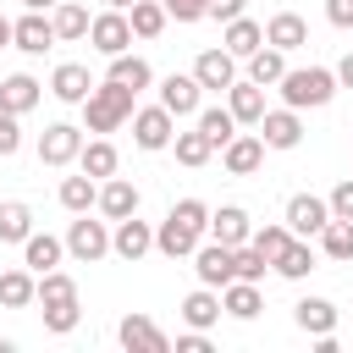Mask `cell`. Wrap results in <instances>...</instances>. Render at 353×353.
Returning a JSON list of instances; mask_svg holds the SVG:
<instances>
[{
	"label": "cell",
	"mask_w": 353,
	"mask_h": 353,
	"mask_svg": "<svg viewBox=\"0 0 353 353\" xmlns=\"http://www.w3.org/2000/svg\"><path fill=\"white\" fill-rule=\"evenodd\" d=\"M22 6H28V11H50L55 0H22Z\"/></svg>",
	"instance_id": "cell-52"
},
{
	"label": "cell",
	"mask_w": 353,
	"mask_h": 353,
	"mask_svg": "<svg viewBox=\"0 0 353 353\" xmlns=\"http://www.w3.org/2000/svg\"><path fill=\"white\" fill-rule=\"evenodd\" d=\"M226 110L237 116V127H259V116H265V88L248 83V77L232 83V88H226Z\"/></svg>",
	"instance_id": "cell-21"
},
{
	"label": "cell",
	"mask_w": 353,
	"mask_h": 353,
	"mask_svg": "<svg viewBox=\"0 0 353 353\" xmlns=\"http://www.w3.org/2000/svg\"><path fill=\"white\" fill-rule=\"evenodd\" d=\"M22 149V127H17V116L0 105V154H17Z\"/></svg>",
	"instance_id": "cell-45"
},
{
	"label": "cell",
	"mask_w": 353,
	"mask_h": 353,
	"mask_svg": "<svg viewBox=\"0 0 353 353\" xmlns=\"http://www.w3.org/2000/svg\"><path fill=\"white\" fill-rule=\"evenodd\" d=\"M83 116H88V132H116L121 121H132V88L121 83H94L88 99H83Z\"/></svg>",
	"instance_id": "cell-2"
},
{
	"label": "cell",
	"mask_w": 353,
	"mask_h": 353,
	"mask_svg": "<svg viewBox=\"0 0 353 353\" xmlns=\"http://www.w3.org/2000/svg\"><path fill=\"white\" fill-rule=\"evenodd\" d=\"M110 6H116V11H127V6H132V0H110Z\"/></svg>",
	"instance_id": "cell-53"
},
{
	"label": "cell",
	"mask_w": 353,
	"mask_h": 353,
	"mask_svg": "<svg viewBox=\"0 0 353 353\" xmlns=\"http://www.w3.org/2000/svg\"><path fill=\"white\" fill-rule=\"evenodd\" d=\"M215 243H226V248H237V243H248V232H254V221H248V210L243 204H221V210H210V226H204Z\"/></svg>",
	"instance_id": "cell-16"
},
{
	"label": "cell",
	"mask_w": 353,
	"mask_h": 353,
	"mask_svg": "<svg viewBox=\"0 0 353 353\" xmlns=\"http://www.w3.org/2000/svg\"><path fill=\"white\" fill-rule=\"evenodd\" d=\"M88 88H94V77H88V66H77V61H61L55 77H50V94H55L61 105H83Z\"/></svg>",
	"instance_id": "cell-20"
},
{
	"label": "cell",
	"mask_w": 353,
	"mask_h": 353,
	"mask_svg": "<svg viewBox=\"0 0 353 353\" xmlns=\"http://www.w3.org/2000/svg\"><path fill=\"white\" fill-rule=\"evenodd\" d=\"M331 221V204L314 199V193H292L287 199V232L292 237H320V226Z\"/></svg>",
	"instance_id": "cell-7"
},
{
	"label": "cell",
	"mask_w": 353,
	"mask_h": 353,
	"mask_svg": "<svg viewBox=\"0 0 353 353\" xmlns=\"http://www.w3.org/2000/svg\"><path fill=\"white\" fill-rule=\"evenodd\" d=\"M77 165L99 182V176H116V143H105V138H94V143H83L77 149Z\"/></svg>",
	"instance_id": "cell-32"
},
{
	"label": "cell",
	"mask_w": 353,
	"mask_h": 353,
	"mask_svg": "<svg viewBox=\"0 0 353 353\" xmlns=\"http://www.w3.org/2000/svg\"><path fill=\"white\" fill-rule=\"evenodd\" d=\"M66 254L77 259V265H94V259H105L110 254V226L105 221H88V210L66 226Z\"/></svg>",
	"instance_id": "cell-3"
},
{
	"label": "cell",
	"mask_w": 353,
	"mask_h": 353,
	"mask_svg": "<svg viewBox=\"0 0 353 353\" xmlns=\"http://www.w3.org/2000/svg\"><path fill=\"white\" fill-rule=\"evenodd\" d=\"M248 243H254V248H259V254L276 265V254L292 243V232H287V221H281V226H254V232H248Z\"/></svg>",
	"instance_id": "cell-42"
},
{
	"label": "cell",
	"mask_w": 353,
	"mask_h": 353,
	"mask_svg": "<svg viewBox=\"0 0 353 353\" xmlns=\"http://www.w3.org/2000/svg\"><path fill=\"white\" fill-rule=\"evenodd\" d=\"M276 276H287V281H303L309 270H314V248H309V237H292L281 254H276V265H270Z\"/></svg>",
	"instance_id": "cell-31"
},
{
	"label": "cell",
	"mask_w": 353,
	"mask_h": 353,
	"mask_svg": "<svg viewBox=\"0 0 353 353\" xmlns=\"http://www.w3.org/2000/svg\"><path fill=\"white\" fill-rule=\"evenodd\" d=\"M11 44V17H0V50Z\"/></svg>",
	"instance_id": "cell-51"
},
{
	"label": "cell",
	"mask_w": 353,
	"mask_h": 353,
	"mask_svg": "<svg viewBox=\"0 0 353 353\" xmlns=\"http://www.w3.org/2000/svg\"><path fill=\"white\" fill-rule=\"evenodd\" d=\"M281 99L292 105V110H320V105H331V94H336V72H325V66H287L281 72Z\"/></svg>",
	"instance_id": "cell-1"
},
{
	"label": "cell",
	"mask_w": 353,
	"mask_h": 353,
	"mask_svg": "<svg viewBox=\"0 0 353 353\" xmlns=\"http://www.w3.org/2000/svg\"><path fill=\"white\" fill-rule=\"evenodd\" d=\"M28 232H33V210H28V204H17V199H11V204H0V243H22Z\"/></svg>",
	"instance_id": "cell-39"
},
{
	"label": "cell",
	"mask_w": 353,
	"mask_h": 353,
	"mask_svg": "<svg viewBox=\"0 0 353 353\" xmlns=\"http://www.w3.org/2000/svg\"><path fill=\"white\" fill-rule=\"evenodd\" d=\"M88 39H94V50H99L105 61H110V55H121V50L132 44V22H127V11H116V6H110V11H99V17L88 22Z\"/></svg>",
	"instance_id": "cell-5"
},
{
	"label": "cell",
	"mask_w": 353,
	"mask_h": 353,
	"mask_svg": "<svg viewBox=\"0 0 353 353\" xmlns=\"http://www.w3.org/2000/svg\"><path fill=\"white\" fill-rule=\"evenodd\" d=\"M165 6V17H176V22H204V0H160Z\"/></svg>",
	"instance_id": "cell-46"
},
{
	"label": "cell",
	"mask_w": 353,
	"mask_h": 353,
	"mask_svg": "<svg viewBox=\"0 0 353 353\" xmlns=\"http://www.w3.org/2000/svg\"><path fill=\"white\" fill-rule=\"evenodd\" d=\"M336 83H342V88H353V50L336 61Z\"/></svg>",
	"instance_id": "cell-50"
},
{
	"label": "cell",
	"mask_w": 353,
	"mask_h": 353,
	"mask_svg": "<svg viewBox=\"0 0 353 353\" xmlns=\"http://www.w3.org/2000/svg\"><path fill=\"white\" fill-rule=\"evenodd\" d=\"M171 149H176V160H182V165H193V171L215 154V143H210L199 127H193V132H176V138H171Z\"/></svg>",
	"instance_id": "cell-37"
},
{
	"label": "cell",
	"mask_w": 353,
	"mask_h": 353,
	"mask_svg": "<svg viewBox=\"0 0 353 353\" xmlns=\"http://www.w3.org/2000/svg\"><path fill=\"white\" fill-rule=\"evenodd\" d=\"M176 353H210V336L204 331H188V336H176Z\"/></svg>",
	"instance_id": "cell-49"
},
{
	"label": "cell",
	"mask_w": 353,
	"mask_h": 353,
	"mask_svg": "<svg viewBox=\"0 0 353 353\" xmlns=\"http://www.w3.org/2000/svg\"><path fill=\"white\" fill-rule=\"evenodd\" d=\"M33 298H39V303H50V298H77V281H72V276L55 265V270H44V276H39Z\"/></svg>",
	"instance_id": "cell-43"
},
{
	"label": "cell",
	"mask_w": 353,
	"mask_h": 353,
	"mask_svg": "<svg viewBox=\"0 0 353 353\" xmlns=\"http://www.w3.org/2000/svg\"><path fill=\"white\" fill-rule=\"evenodd\" d=\"M292 320H298V331L325 336V331H336V303L331 298H298L292 303Z\"/></svg>",
	"instance_id": "cell-23"
},
{
	"label": "cell",
	"mask_w": 353,
	"mask_h": 353,
	"mask_svg": "<svg viewBox=\"0 0 353 353\" xmlns=\"http://www.w3.org/2000/svg\"><path fill=\"white\" fill-rule=\"evenodd\" d=\"M94 199H99V182L83 171V176H61V204L72 210V215H83V210H94Z\"/></svg>",
	"instance_id": "cell-33"
},
{
	"label": "cell",
	"mask_w": 353,
	"mask_h": 353,
	"mask_svg": "<svg viewBox=\"0 0 353 353\" xmlns=\"http://www.w3.org/2000/svg\"><path fill=\"white\" fill-rule=\"evenodd\" d=\"M77 320H83L77 298H50V303H44V331L66 336V331H77Z\"/></svg>",
	"instance_id": "cell-38"
},
{
	"label": "cell",
	"mask_w": 353,
	"mask_h": 353,
	"mask_svg": "<svg viewBox=\"0 0 353 353\" xmlns=\"http://www.w3.org/2000/svg\"><path fill=\"white\" fill-rule=\"evenodd\" d=\"M204 17H215V22H232V17H243V0H204Z\"/></svg>",
	"instance_id": "cell-48"
},
{
	"label": "cell",
	"mask_w": 353,
	"mask_h": 353,
	"mask_svg": "<svg viewBox=\"0 0 353 353\" xmlns=\"http://www.w3.org/2000/svg\"><path fill=\"white\" fill-rule=\"evenodd\" d=\"M94 204H99L105 221H127V215H138V188L127 176H105V188H99Z\"/></svg>",
	"instance_id": "cell-17"
},
{
	"label": "cell",
	"mask_w": 353,
	"mask_h": 353,
	"mask_svg": "<svg viewBox=\"0 0 353 353\" xmlns=\"http://www.w3.org/2000/svg\"><path fill=\"white\" fill-rule=\"evenodd\" d=\"M232 270H237V281H259V276L270 270V259H265L254 243H237V248H232Z\"/></svg>",
	"instance_id": "cell-41"
},
{
	"label": "cell",
	"mask_w": 353,
	"mask_h": 353,
	"mask_svg": "<svg viewBox=\"0 0 353 353\" xmlns=\"http://www.w3.org/2000/svg\"><path fill=\"white\" fill-rule=\"evenodd\" d=\"M61 254H66V237H50V232H28V237H22V265H28L33 276L55 270Z\"/></svg>",
	"instance_id": "cell-19"
},
{
	"label": "cell",
	"mask_w": 353,
	"mask_h": 353,
	"mask_svg": "<svg viewBox=\"0 0 353 353\" xmlns=\"http://www.w3.org/2000/svg\"><path fill=\"white\" fill-rule=\"evenodd\" d=\"M77 149H83V132H77L72 121H55V127H44V138H39V165H72Z\"/></svg>",
	"instance_id": "cell-9"
},
{
	"label": "cell",
	"mask_w": 353,
	"mask_h": 353,
	"mask_svg": "<svg viewBox=\"0 0 353 353\" xmlns=\"http://www.w3.org/2000/svg\"><path fill=\"white\" fill-rule=\"evenodd\" d=\"M116 336H121V347H132V353H165V347H171V336H165L149 314H121Z\"/></svg>",
	"instance_id": "cell-13"
},
{
	"label": "cell",
	"mask_w": 353,
	"mask_h": 353,
	"mask_svg": "<svg viewBox=\"0 0 353 353\" xmlns=\"http://www.w3.org/2000/svg\"><path fill=\"white\" fill-rule=\"evenodd\" d=\"M199 243H204V232H193V226H188V221H176V215H165V221H160V232H154V248H160L165 259H188Z\"/></svg>",
	"instance_id": "cell-18"
},
{
	"label": "cell",
	"mask_w": 353,
	"mask_h": 353,
	"mask_svg": "<svg viewBox=\"0 0 353 353\" xmlns=\"http://www.w3.org/2000/svg\"><path fill=\"white\" fill-rule=\"evenodd\" d=\"M171 138H176V116L165 110V105H143V110H132V143L138 149H171Z\"/></svg>",
	"instance_id": "cell-4"
},
{
	"label": "cell",
	"mask_w": 353,
	"mask_h": 353,
	"mask_svg": "<svg viewBox=\"0 0 353 353\" xmlns=\"http://www.w3.org/2000/svg\"><path fill=\"white\" fill-rule=\"evenodd\" d=\"M259 44H265V28H259L254 17H232V22H226V33H221V50H232L237 61H248Z\"/></svg>",
	"instance_id": "cell-25"
},
{
	"label": "cell",
	"mask_w": 353,
	"mask_h": 353,
	"mask_svg": "<svg viewBox=\"0 0 353 353\" xmlns=\"http://www.w3.org/2000/svg\"><path fill=\"white\" fill-rule=\"evenodd\" d=\"M325 204H331V215H336V221H353V176H347V182H336Z\"/></svg>",
	"instance_id": "cell-44"
},
{
	"label": "cell",
	"mask_w": 353,
	"mask_h": 353,
	"mask_svg": "<svg viewBox=\"0 0 353 353\" xmlns=\"http://www.w3.org/2000/svg\"><path fill=\"white\" fill-rule=\"evenodd\" d=\"M149 248H154V226H149V221H138V215L116 221V232H110V254H121L127 265H138Z\"/></svg>",
	"instance_id": "cell-11"
},
{
	"label": "cell",
	"mask_w": 353,
	"mask_h": 353,
	"mask_svg": "<svg viewBox=\"0 0 353 353\" xmlns=\"http://www.w3.org/2000/svg\"><path fill=\"white\" fill-rule=\"evenodd\" d=\"M325 22L331 28H353V0H325Z\"/></svg>",
	"instance_id": "cell-47"
},
{
	"label": "cell",
	"mask_w": 353,
	"mask_h": 353,
	"mask_svg": "<svg viewBox=\"0 0 353 353\" xmlns=\"http://www.w3.org/2000/svg\"><path fill=\"white\" fill-rule=\"evenodd\" d=\"M199 99H204V88H199V77L193 72H171L165 83H160V105L182 121V116H199Z\"/></svg>",
	"instance_id": "cell-8"
},
{
	"label": "cell",
	"mask_w": 353,
	"mask_h": 353,
	"mask_svg": "<svg viewBox=\"0 0 353 353\" xmlns=\"http://www.w3.org/2000/svg\"><path fill=\"white\" fill-rule=\"evenodd\" d=\"M259 143H265V149H298V143H303V121H298V110H292V105L265 110V116H259Z\"/></svg>",
	"instance_id": "cell-6"
},
{
	"label": "cell",
	"mask_w": 353,
	"mask_h": 353,
	"mask_svg": "<svg viewBox=\"0 0 353 353\" xmlns=\"http://www.w3.org/2000/svg\"><path fill=\"white\" fill-rule=\"evenodd\" d=\"M259 160H265L259 132H232V138L221 143V165H226L232 176H254V171H259Z\"/></svg>",
	"instance_id": "cell-10"
},
{
	"label": "cell",
	"mask_w": 353,
	"mask_h": 353,
	"mask_svg": "<svg viewBox=\"0 0 353 353\" xmlns=\"http://www.w3.org/2000/svg\"><path fill=\"white\" fill-rule=\"evenodd\" d=\"M88 22H94V17H88L77 0H55V6H50V28H55V44H61V39H88Z\"/></svg>",
	"instance_id": "cell-27"
},
{
	"label": "cell",
	"mask_w": 353,
	"mask_h": 353,
	"mask_svg": "<svg viewBox=\"0 0 353 353\" xmlns=\"http://www.w3.org/2000/svg\"><path fill=\"white\" fill-rule=\"evenodd\" d=\"M182 320H188L193 331H210V325L221 320V298H215V287H204V281H199V292H188V298H182Z\"/></svg>",
	"instance_id": "cell-30"
},
{
	"label": "cell",
	"mask_w": 353,
	"mask_h": 353,
	"mask_svg": "<svg viewBox=\"0 0 353 353\" xmlns=\"http://www.w3.org/2000/svg\"><path fill=\"white\" fill-rule=\"evenodd\" d=\"M105 77H110V83H121V88H132V94L154 83V72H149V61H143V55H132V50H121V55H110V72H105Z\"/></svg>",
	"instance_id": "cell-29"
},
{
	"label": "cell",
	"mask_w": 353,
	"mask_h": 353,
	"mask_svg": "<svg viewBox=\"0 0 353 353\" xmlns=\"http://www.w3.org/2000/svg\"><path fill=\"white\" fill-rule=\"evenodd\" d=\"M33 287H39L33 270H6V276H0V303H6V309H28V303H33Z\"/></svg>",
	"instance_id": "cell-36"
},
{
	"label": "cell",
	"mask_w": 353,
	"mask_h": 353,
	"mask_svg": "<svg viewBox=\"0 0 353 353\" xmlns=\"http://www.w3.org/2000/svg\"><path fill=\"white\" fill-rule=\"evenodd\" d=\"M193 270H199V281H204V287H215V292L237 276V270H232V248H226V243H215V237L193 248Z\"/></svg>",
	"instance_id": "cell-12"
},
{
	"label": "cell",
	"mask_w": 353,
	"mask_h": 353,
	"mask_svg": "<svg viewBox=\"0 0 353 353\" xmlns=\"http://www.w3.org/2000/svg\"><path fill=\"white\" fill-rule=\"evenodd\" d=\"M11 44H17L22 55H44V50L55 44V28H50V17H44V11H28V17H17V22H11Z\"/></svg>",
	"instance_id": "cell-15"
},
{
	"label": "cell",
	"mask_w": 353,
	"mask_h": 353,
	"mask_svg": "<svg viewBox=\"0 0 353 353\" xmlns=\"http://www.w3.org/2000/svg\"><path fill=\"white\" fill-rule=\"evenodd\" d=\"M221 309H226L232 320H254V314L265 309V298H259V281H237V276H232V281L221 287Z\"/></svg>",
	"instance_id": "cell-22"
},
{
	"label": "cell",
	"mask_w": 353,
	"mask_h": 353,
	"mask_svg": "<svg viewBox=\"0 0 353 353\" xmlns=\"http://www.w3.org/2000/svg\"><path fill=\"white\" fill-rule=\"evenodd\" d=\"M193 77H199V88L226 94V88L237 83V55H232V50H204V55L193 61Z\"/></svg>",
	"instance_id": "cell-14"
},
{
	"label": "cell",
	"mask_w": 353,
	"mask_h": 353,
	"mask_svg": "<svg viewBox=\"0 0 353 353\" xmlns=\"http://www.w3.org/2000/svg\"><path fill=\"white\" fill-rule=\"evenodd\" d=\"M39 94H44V83L28 77V72H11V77L0 83V105H6L11 116H28V110L39 105Z\"/></svg>",
	"instance_id": "cell-24"
},
{
	"label": "cell",
	"mask_w": 353,
	"mask_h": 353,
	"mask_svg": "<svg viewBox=\"0 0 353 353\" xmlns=\"http://www.w3.org/2000/svg\"><path fill=\"white\" fill-rule=\"evenodd\" d=\"M265 44H276V50H298V44H309V22H303L298 11H276V17L265 22Z\"/></svg>",
	"instance_id": "cell-26"
},
{
	"label": "cell",
	"mask_w": 353,
	"mask_h": 353,
	"mask_svg": "<svg viewBox=\"0 0 353 353\" xmlns=\"http://www.w3.org/2000/svg\"><path fill=\"white\" fill-rule=\"evenodd\" d=\"M281 72H287V50H276V44H259V50L248 55V83H259V88H276V83H281Z\"/></svg>",
	"instance_id": "cell-28"
},
{
	"label": "cell",
	"mask_w": 353,
	"mask_h": 353,
	"mask_svg": "<svg viewBox=\"0 0 353 353\" xmlns=\"http://www.w3.org/2000/svg\"><path fill=\"white\" fill-rule=\"evenodd\" d=\"M320 254H325V259H353V221H336V215H331V221L320 226Z\"/></svg>",
	"instance_id": "cell-35"
},
{
	"label": "cell",
	"mask_w": 353,
	"mask_h": 353,
	"mask_svg": "<svg viewBox=\"0 0 353 353\" xmlns=\"http://www.w3.org/2000/svg\"><path fill=\"white\" fill-rule=\"evenodd\" d=\"M199 132H204V138L221 149V143L237 132V116H232V110H221V105H210V110H199Z\"/></svg>",
	"instance_id": "cell-40"
},
{
	"label": "cell",
	"mask_w": 353,
	"mask_h": 353,
	"mask_svg": "<svg viewBox=\"0 0 353 353\" xmlns=\"http://www.w3.org/2000/svg\"><path fill=\"white\" fill-rule=\"evenodd\" d=\"M127 22H132V39H154L165 28V6L160 0H132L127 6Z\"/></svg>",
	"instance_id": "cell-34"
}]
</instances>
